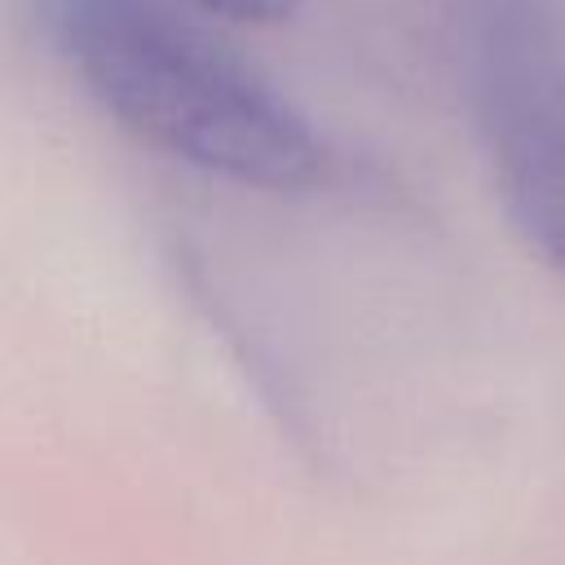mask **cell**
<instances>
[{
  "label": "cell",
  "instance_id": "cell-1",
  "mask_svg": "<svg viewBox=\"0 0 565 565\" xmlns=\"http://www.w3.org/2000/svg\"><path fill=\"white\" fill-rule=\"evenodd\" d=\"M84 88L141 141L256 190H318L331 150L252 66L163 0H44Z\"/></svg>",
  "mask_w": 565,
  "mask_h": 565
},
{
  "label": "cell",
  "instance_id": "cell-2",
  "mask_svg": "<svg viewBox=\"0 0 565 565\" xmlns=\"http://www.w3.org/2000/svg\"><path fill=\"white\" fill-rule=\"evenodd\" d=\"M468 79L494 190L565 287V4L463 0Z\"/></svg>",
  "mask_w": 565,
  "mask_h": 565
},
{
  "label": "cell",
  "instance_id": "cell-3",
  "mask_svg": "<svg viewBox=\"0 0 565 565\" xmlns=\"http://www.w3.org/2000/svg\"><path fill=\"white\" fill-rule=\"evenodd\" d=\"M203 13H221L234 22H278L296 9V0H190Z\"/></svg>",
  "mask_w": 565,
  "mask_h": 565
}]
</instances>
